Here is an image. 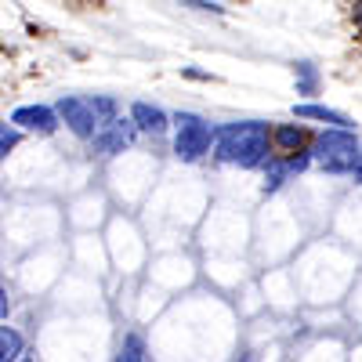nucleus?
Instances as JSON below:
<instances>
[{
	"mask_svg": "<svg viewBox=\"0 0 362 362\" xmlns=\"http://www.w3.org/2000/svg\"><path fill=\"white\" fill-rule=\"evenodd\" d=\"M214 148L221 163H235V167H261L268 160V127L250 119V124H228L221 131H214Z\"/></svg>",
	"mask_w": 362,
	"mask_h": 362,
	"instance_id": "f257e3e1",
	"label": "nucleus"
},
{
	"mask_svg": "<svg viewBox=\"0 0 362 362\" xmlns=\"http://www.w3.org/2000/svg\"><path fill=\"white\" fill-rule=\"evenodd\" d=\"M312 160H319L329 174L351 170L358 160V141L351 134V127H329L319 134V141L312 145Z\"/></svg>",
	"mask_w": 362,
	"mask_h": 362,
	"instance_id": "f03ea898",
	"label": "nucleus"
},
{
	"mask_svg": "<svg viewBox=\"0 0 362 362\" xmlns=\"http://www.w3.org/2000/svg\"><path fill=\"white\" fill-rule=\"evenodd\" d=\"M174 124H177V138H174V156H177V160L196 163L199 156L210 153L214 131L206 127V119H199L196 112H177Z\"/></svg>",
	"mask_w": 362,
	"mask_h": 362,
	"instance_id": "7ed1b4c3",
	"label": "nucleus"
},
{
	"mask_svg": "<svg viewBox=\"0 0 362 362\" xmlns=\"http://www.w3.org/2000/svg\"><path fill=\"white\" fill-rule=\"evenodd\" d=\"M134 116L131 119H105V131L95 134V141H90V148H95L98 156H116V153H124V148L134 141Z\"/></svg>",
	"mask_w": 362,
	"mask_h": 362,
	"instance_id": "20e7f679",
	"label": "nucleus"
},
{
	"mask_svg": "<svg viewBox=\"0 0 362 362\" xmlns=\"http://www.w3.org/2000/svg\"><path fill=\"white\" fill-rule=\"evenodd\" d=\"M58 112H62V119L69 124V131L76 138H95V127L102 124L95 105L83 102V98H62V102H58Z\"/></svg>",
	"mask_w": 362,
	"mask_h": 362,
	"instance_id": "39448f33",
	"label": "nucleus"
},
{
	"mask_svg": "<svg viewBox=\"0 0 362 362\" xmlns=\"http://www.w3.org/2000/svg\"><path fill=\"white\" fill-rule=\"evenodd\" d=\"M58 116H62V112H54L47 105H22V109L11 112V124L25 127V131H37V134H51L58 127Z\"/></svg>",
	"mask_w": 362,
	"mask_h": 362,
	"instance_id": "423d86ee",
	"label": "nucleus"
},
{
	"mask_svg": "<svg viewBox=\"0 0 362 362\" xmlns=\"http://www.w3.org/2000/svg\"><path fill=\"white\" fill-rule=\"evenodd\" d=\"M131 116H134V124H138L141 131H153V134L167 131V112L156 109V105H148V102H138V105L131 109Z\"/></svg>",
	"mask_w": 362,
	"mask_h": 362,
	"instance_id": "0eeeda50",
	"label": "nucleus"
},
{
	"mask_svg": "<svg viewBox=\"0 0 362 362\" xmlns=\"http://www.w3.org/2000/svg\"><path fill=\"white\" fill-rule=\"evenodd\" d=\"M293 112L300 119H322V124H334V127H351V119L337 109H326V105H293Z\"/></svg>",
	"mask_w": 362,
	"mask_h": 362,
	"instance_id": "6e6552de",
	"label": "nucleus"
},
{
	"mask_svg": "<svg viewBox=\"0 0 362 362\" xmlns=\"http://www.w3.org/2000/svg\"><path fill=\"white\" fill-rule=\"evenodd\" d=\"M272 141H276L279 153H300V145H305V127L297 124H283L272 131Z\"/></svg>",
	"mask_w": 362,
	"mask_h": 362,
	"instance_id": "1a4fd4ad",
	"label": "nucleus"
},
{
	"mask_svg": "<svg viewBox=\"0 0 362 362\" xmlns=\"http://www.w3.org/2000/svg\"><path fill=\"white\" fill-rule=\"evenodd\" d=\"M0 358H22V337L15 334V329L11 326H4V329H0Z\"/></svg>",
	"mask_w": 362,
	"mask_h": 362,
	"instance_id": "9d476101",
	"label": "nucleus"
},
{
	"mask_svg": "<svg viewBox=\"0 0 362 362\" xmlns=\"http://www.w3.org/2000/svg\"><path fill=\"white\" fill-rule=\"evenodd\" d=\"M290 174V163L286 160H272L268 170H264V192H276L283 185V177Z\"/></svg>",
	"mask_w": 362,
	"mask_h": 362,
	"instance_id": "9b49d317",
	"label": "nucleus"
},
{
	"mask_svg": "<svg viewBox=\"0 0 362 362\" xmlns=\"http://www.w3.org/2000/svg\"><path fill=\"white\" fill-rule=\"evenodd\" d=\"M119 358H124V362H141L145 358V341L138 334H127L124 344H119Z\"/></svg>",
	"mask_w": 362,
	"mask_h": 362,
	"instance_id": "f8f14e48",
	"label": "nucleus"
},
{
	"mask_svg": "<svg viewBox=\"0 0 362 362\" xmlns=\"http://www.w3.org/2000/svg\"><path fill=\"white\" fill-rule=\"evenodd\" d=\"M297 95H315V83H319V76H315V69L308 66V62H297Z\"/></svg>",
	"mask_w": 362,
	"mask_h": 362,
	"instance_id": "ddd939ff",
	"label": "nucleus"
},
{
	"mask_svg": "<svg viewBox=\"0 0 362 362\" xmlns=\"http://www.w3.org/2000/svg\"><path fill=\"white\" fill-rule=\"evenodd\" d=\"M90 105H95L98 119H112L116 116V102L112 98H90Z\"/></svg>",
	"mask_w": 362,
	"mask_h": 362,
	"instance_id": "4468645a",
	"label": "nucleus"
},
{
	"mask_svg": "<svg viewBox=\"0 0 362 362\" xmlns=\"http://www.w3.org/2000/svg\"><path fill=\"white\" fill-rule=\"evenodd\" d=\"M15 145H18V131L4 124V131H0V153H4V156H8V153H11V148H15Z\"/></svg>",
	"mask_w": 362,
	"mask_h": 362,
	"instance_id": "2eb2a0df",
	"label": "nucleus"
},
{
	"mask_svg": "<svg viewBox=\"0 0 362 362\" xmlns=\"http://www.w3.org/2000/svg\"><path fill=\"white\" fill-rule=\"evenodd\" d=\"M181 8H192V11H214V15L225 11V8H218V4H206V0H181Z\"/></svg>",
	"mask_w": 362,
	"mask_h": 362,
	"instance_id": "dca6fc26",
	"label": "nucleus"
},
{
	"mask_svg": "<svg viewBox=\"0 0 362 362\" xmlns=\"http://www.w3.org/2000/svg\"><path fill=\"white\" fill-rule=\"evenodd\" d=\"M351 177H355V185H362V148H358V160L351 167Z\"/></svg>",
	"mask_w": 362,
	"mask_h": 362,
	"instance_id": "f3484780",
	"label": "nucleus"
},
{
	"mask_svg": "<svg viewBox=\"0 0 362 362\" xmlns=\"http://www.w3.org/2000/svg\"><path fill=\"white\" fill-rule=\"evenodd\" d=\"M8 308H11V300H8V290H4V293H0V315H4V319H8Z\"/></svg>",
	"mask_w": 362,
	"mask_h": 362,
	"instance_id": "a211bd4d",
	"label": "nucleus"
},
{
	"mask_svg": "<svg viewBox=\"0 0 362 362\" xmlns=\"http://www.w3.org/2000/svg\"><path fill=\"white\" fill-rule=\"evenodd\" d=\"M185 76H192V80H210V73H199V69H185Z\"/></svg>",
	"mask_w": 362,
	"mask_h": 362,
	"instance_id": "6ab92c4d",
	"label": "nucleus"
},
{
	"mask_svg": "<svg viewBox=\"0 0 362 362\" xmlns=\"http://www.w3.org/2000/svg\"><path fill=\"white\" fill-rule=\"evenodd\" d=\"M355 22H358V29H362V4L355 8Z\"/></svg>",
	"mask_w": 362,
	"mask_h": 362,
	"instance_id": "aec40b11",
	"label": "nucleus"
}]
</instances>
